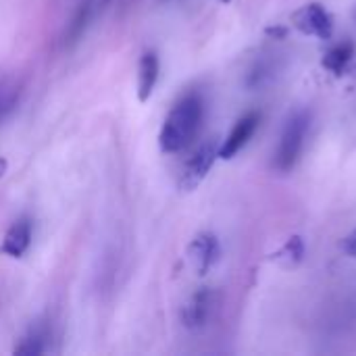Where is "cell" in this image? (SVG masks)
<instances>
[{
    "label": "cell",
    "instance_id": "obj_1",
    "mask_svg": "<svg viewBox=\"0 0 356 356\" xmlns=\"http://www.w3.org/2000/svg\"><path fill=\"white\" fill-rule=\"evenodd\" d=\"M204 117V100L198 92L184 94L165 117L159 134V146L165 154L184 150L198 134Z\"/></svg>",
    "mask_w": 356,
    "mask_h": 356
},
{
    "label": "cell",
    "instance_id": "obj_2",
    "mask_svg": "<svg viewBox=\"0 0 356 356\" xmlns=\"http://www.w3.org/2000/svg\"><path fill=\"white\" fill-rule=\"evenodd\" d=\"M309 127H311V117L307 111H298L288 119V123L282 131L275 156H273V167L280 173H288L296 167V163L302 154V148H305Z\"/></svg>",
    "mask_w": 356,
    "mask_h": 356
},
{
    "label": "cell",
    "instance_id": "obj_14",
    "mask_svg": "<svg viewBox=\"0 0 356 356\" xmlns=\"http://www.w3.org/2000/svg\"><path fill=\"white\" fill-rule=\"evenodd\" d=\"M271 259H273L280 267H284V269H294V267H298V265L302 263V259H305V242H302V238H300V236L288 238L286 244H284L277 252L271 254Z\"/></svg>",
    "mask_w": 356,
    "mask_h": 356
},
{
    "label": "cell",
    "instance_id": "obj_13",
    "mask_svg": "<svg viewBox=\"0 0 356 356\" xmlns=\"http://www.w3.org/2000/svg\"><path fill=\"white\" fill-rule=\"evenodd\" d=\"M21 94H23L21 81H17L13 77L0 79V123H4L17 111Z\"/></svg>",
    "mask_w": 356,
    "mask_h": 356
},
{
    "label": "cell",
    "instance_id": "obj_10",
    "mask_svg": "<svg viewBox=\"0 0 356 356\" xmlns=\"http://www.w3.org/2000/svg\"><path fill=\"white\" fill-rule=\"evenodd\" d=\"M50 350V330L44 323L31 325L27 334L15 344L13 353L21 356H40Z\"/></svg>",
    "mask_w": 356,
    "mask_h": 356
},
{
    "label": "cell",
    "instance_id": "obj_8",
    "mask_svg": "<svg viewBox=\"0 0 356 356\" xmlns=\"http://www.w3.org/2000/svg\"><path fill=\"white\" fill-rule=\"evenodd\" d=\"M33 240V223L29 217H19L17 221L10 223L6 229L2 242H0V252L10 259H21L29 250Z\"/></svg>",
    "mask_w": 356,
    "mask_h": 356
},
{
    "label": "cell",
    "instance_id": "obj_20",
    "mask_svg": "<svg viewBox=\"0 0 356 356\" xmlns=\"http://www.w3.org/2000/svg\"><path fill=\"white\" fill-rule=\"evenodd\" d=\"M355 79H356V69H355Z\"/></svg>",
    "mask_w": 356,
    "mask_h": 356
},
{
    "label": "cell",
    "instance_id": "obj_5",
    "mask_svg": "<svg viewBox=\"0 0 356 356\" xmlns=\"http://www.w3.org/2000/svg\"><path fill=\"white\" fill-rule=\"evenodd\" d=\"M188 259L192 269L198 275H207L221 259V244L219 238L211 232H200L188 244Z\"/></svg>",
    "mask_w": 356,
    "mask_h": 356
},
{
    "label": "cell",
    "instance_id": "obj_19",
    "mask_svg": "<svg viewBox=\"0 0 356 356\" xmlns=\"http://www.w3.org/2000/svg\"><path fill=\"white\" fill-rule=\"evenodd\" d=\"M219 2H232V0H219Z\"/></svg>",
    "mask_w": 356,
    "mask_h": 356
},
{
    "label": "cell",
    "instance_id": "obj_15",
    "mask_svg": "<svg viewBox=\"0 0 356 356\" xmlns=\"http://www.w3.org/2000/svg\"><path fill=\"white\" fill-rule=\"evenodd\" d=\"M273 77V67L269 60H259L250 67V71L246 73V88L248 90H257V88H263L269 79Z\"/></svg>",
    "mask_w": 356,
    "mask_h": 356
},
{
    "label": "cell",
    "instance_id": "obj_17",
    "mask_svg": "<svg viewBox=\"0 0 356 356\" xmlns=\"http://www.w3.org/2000/svg\"><path fill=\"white\" fill-rule=\"evenodd\" d=\"M267 33H269V35H275V38H284V35H286V29H284V27H269Z\"/></svg>",
    "mask_w": 356,
    "mask_h": 356
},
{
    "label": "cell",
    "instance_id": "obj_4",
    "mask_svg": "<svg viewBox=\"0 0 356 356\" xmlns=\"http://www.w3.org/2000/svg\"><path fill=\"white\" fill-rule=\"evenodd\" d=\"M292 25L300 33L313 35L319 40H332V35H334V17L319 2H309L305 6H300L292 15Z\"/></svg>",
    "mask_w": 356,
    "mask_h": 356
},
{
    "label": "cell",
    "instance_id": "obj_11",
    "mask_svg": "<svg viewBox=\"0 0 356 356\" xmlns=\"http://www.w3.org/2000/svg\"><path fill=\"white\" fill-rule=\"evenodd\" d=\"M90 19H92V4H90V0H83V2L75 8L73 17H71V21L67 23V29H65V33H63V44H65L67 48L75 46V44L83 38Z\"/></svg>",
    "mask_w": 356,
    "mask_h": 356
},
{
    "label": "cell",
    "instance_id": "obj_12",
    "mask_svg": "<svg viewBox=\"0 0 356 356\" xmlns=\"http://www.w3.org/2000/svg\"><path fill=\"white\" fill-rule=\"evenodd\" d=\"M353 58H355V44H353V42H342V44L332 46V48L323 54L321 65H323V69H327L330 73L342 75V73L348 69V65H350Z\"/></svg>",
    "mask_w": 356,
    "mask_h": 356
},
{
    "label": "cell",
    "instance_id": "obj_6",
    "mask_svg": "<svg viewBox=\"0 0 356 356\" xmlns=\"http://www.w3.org/2000/svg\"><path fill=\"white\" fill-rule=\"evenodd\" d=\"M215 309V292L211 288H198L181 309V323L190 332L202 330Z\"/></svg>",
    "mask_w": 356,
    "mask_h": 356
},
{
    "label": "cell",
    "instance_id": "obj_7",
    "mask_svg": "<svg viewBox=\"0 0 356 356\" xmlns=\"http://www.w3.org/2000/svg\"><path fill=\"white\" fill-rule=\"evenodd\" d=\"M259 123H261V113H257V111H250L244 117H240L236 121V125L232 127L229 136L219 146V159H223V161L234 159L254 136V131L259 129Z\"/></svg>",
    "mask_w": 356,
    "mask_h": 356
},
{
    "label": "cell",
    "instance_id": "obj_16",
    "mask_svg": "<svg viewBox=\"0 0 356 356\" xmlns=\"http://www.w3.org/2000/svg\"><path fill=\"white\" fill-rule=\"evenodd\" d=\"M342 250H344L348 257L356 259V229L355 232H350V234L342 240Z\"/></svg>",
    "mask_w": 356,
    "mask_h": 356
},
{
    "label": "cell",
    "instance_id": "obj_3",
    "mask_svg": "<svg viewBox=\"0 0 356 356\" xmlns=\"http://www.w3.org/2000/svg\"><path fill=\"white\" fill-rule=\"evenodd\" d=\"M219 159V146L215 140L204 142L184 165L181 175H179V190L181 192H194L209 175V171L213 169L215 161Z\"/></svg>",
    "mask_w": 356,
    "mask_h": 356
},
{
    "label": "cell",
    "instance_id": "obj_21",
    "mask_svg": "<svg viewBox=\"0 0 356 356\" xmlns=\"http://www.w3.org/2000/svg\"><path fill=\"white\" fill-rule=\"evenodd\" d=\"M355 17H356V15H355Z\"/></svg>",
    "mask_w": 356,
    "mask_h": 356
},
{
    "label": "cell",
    "instance_id": "obj_18",
    "mask_svg": "<svg viewBox=\"0 0 356 356\" xmlns=\"http://www.w3.org/2000/svg\"><path fill=\"white\" fill-rule=\"evenodd\" d=\"M6 169H8V163H6V159H4V156H0V179L4 177Z\"/></svg>",
    "mask_w": 356,
    "mask_h": 356
},
{
    "label": "cell",
    "instance_id": "obj_9",
    "mask_svg": "<svg viewBox=\"0 0 356 356\" xmlns=\"http://www.w3.org/2000/svg\"><path fill=\"white\" fill-rule=\"evenodd\" d=\"M161 77V60L156 50H144L138 63V98L140 102L150 100Z\"/></svg>",
    "mask_w": 356,
    "mask_h": 356
}]
</instances>
